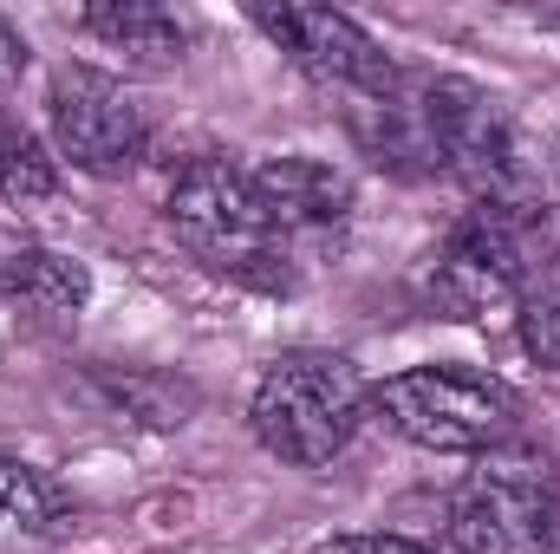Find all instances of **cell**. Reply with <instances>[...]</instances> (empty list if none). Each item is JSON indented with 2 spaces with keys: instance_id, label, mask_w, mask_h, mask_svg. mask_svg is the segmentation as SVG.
<instances>
[{
  "instance_id": "6da1fadb",
  "label": "cell",
  "mask_w": 560,
  "mask_h": 554,
  "mask_svg": "<svg viewBox=\"0 0 560 554\" xmlns=\"http://www.w3.org/2000/svg\"><path fill=\"white\" fill-rule=\"evenodd\" d=\"M359 150L392 176H450L476 203H528V157L509 105L456 72H398L385 99L346 105Z\"/></svg>"
},
{
  "instance_id": "7a4b0ae2",
  "label": "cell",
  "mask_w": 560,
  "mask_h": 554,
  "mask_svg": "<svg viewBox=\"0 0 560 554\" xmlns=\"http://www.w3.org/2000/svg\"><path fill=\"white\" fill-rule=\"evenodd\" d=\"M163 222L170 235L209 268V275L255 287V293H293V242L280 235L268 216L255 176L235 157H196L176 170L170 196H163Z\"/></svg>"
},
{
  "instance_id": "3957f363",
  "label": "cell",
  "mask_w": 560,
  "mask_h": 554,
  "mask_svg": "<svg viewBox=\"0 0 560 554\" xmlns=\"http://www.w3.org/2000/svg\"><path fill=\"white\" fill-rule=\"evenodd\" d=\"M560 255V209L541 203H469L423 268V300L443 320H489L528 293V268Z\"/></svg>"
},
{
  "instance_id": "277c9868",
  "label": "cell",
  "mask_w": 560,
  "mask_h": 554,
  "mask_svg": "<svg viewBox=\"0 0 560 554\" xmlns=\"http://www.w3.org/2000/svg\"><path fill=\"white\" fill-rule=\"evenodd\" d=\"M372 417V385L346 353H280L255 385L248 424L261 450L293 470H326Z\"/></svg>"
},
{
  "instance_id": "5b68a950",
  "label": "cell",
  "mask_w": 560,
  "mask_h": 554,
  "mask_svg": "<svg viewBox=\"0 0 560 554\" xmlns=\"http://www.w3.org/2000/svg\"><path fill=\"white\" fill-rule=\"evenodd\" d=\"M372 412L385 417L405 443H418V450H436V457H489L515 430L522 399L495 372L411 366V372H392L385 385H372Z\"/></svg>"
},
{
  "instance_id": "8992f818",
  "label": "cell",
  "mask_w": 560,
  "mask_h": 554,
  "mask_svg": "<svg viewBox=\"0 0 560 554\" xmlns=\"http://www.w3.org/2000/svg\"><path fill=\"white\" fill-rule=\"evenodd\" d=\"M456 554H560V476L541 457H482L450 496Z\"/></svg>"
},
{
  "instance_id": "52a82bcc",
  "label": "cell",
  "mask_w": 560,
  "mask_h": 554,
  "mask_svg": "<svg viewBox=\"0 0 560 554\" xmlns=\"http://www.w3.org/2000/svg\"><path fill=\"white\" fill-rule=\"evenodd\" d=\"M46 125H52V150L85 170V176H125L150 150V112L143 99L98 66H59L46 85Z\"/></svg>"
},
{
  "instance_id": "ba28073f",
  "label": "cell",
  "mask_w": 560,
  "mask_h": 554,
  "mask_svg": "<svg viewBox=\"0 0 560 554\" xmlns=\"http://www.w3.org/2000/svg\"><path fill=\"white\" fill-rule=\"evenodd\" d=\"M248 20L287 53V66L300 79H313L319 92H332L346 105L385 99L398 85V59L359 20H346L332 7H248Z\"/></svg>"
},
{
  "instance_id": "9c48e42d",
  "label": "cell",
  "mask_w": 560,
  "mask_h": 554,
  "mask_svg": "<svg viewBox=\"0 0 560 554\" xmlns=\"http://www.w3.org/2000/svg\"><path fill=\"white\" fill-rule=\"evenodd\" d=\"M268 216L280 222V235L300 242H326L352 222V176L326 157H268L261 170H248Z\"/></svg>"
},
{
  "instance_id": "30bf717a",
  "label": "cell",
  "mask_w": 560,
  "mask_h": 554,
  "mask_svg": "<svg viewBox=\"0 0 560 554\" xmlns=\"http://www.w3.org/2000/svg\"><path fill=\"white\" fill-rule=\"evenodd\" d=\"M79 26L105 53H125L131 72H170L189 53V20L163 0H105V7H85Z\"/></svg>"
},
{
  "instance_id": "8fae6325",
  "label": "cell",
  "mask_w": 560,
  "mask_h": 554,
  "mask_svg": "<svg viewBox=\"0 0 560 554\" xmlns=\"http://www.w3.org/2000/svg\"><path fill=\"white\" fill-rule=\"evenodd\" d=\"M85 293H92L85 262H72L59 249H39V242L0 229V300L39 307V313H79Z\"/></svg>"
},
{
  "instance_id": "7c38bea8",
  "label": "cell",
  "mask_w": 560,
  "mask_h": 554,
  "mask_svg": "<svg viewBox=\"0 0 560 554\" xmlns=\"http://www.w3.org/2000/svg\"><path fill=\"white\" fill-rule=\"evenodd\" d=\"M59 529L66 516H59L52 483L33 463L0 457V554H52Z\"/></svg>"
},
{
  "instance_id": "4fadbf2b",
  "label": "cell",
  "mask_w": 560,
  "mask_h": 554,
  "mask_svg": "<svg viewBox=\"0 0 560 554\" xmlns=\"http://www.w3.org/2000/svg\"><path fill=\"white\" fill-rule=\"evenodd\" d=\"M0 196L7 203H52L59 196V157L33 138L7 105H0Z\"/></svg>"
},
{
  "instance_id": "5bb4252c",
  "label": "cell",
  "mask_w": 560,
  "mask_h": 554,
  "mask_svg": "<svg viewBox=\"0 0 560 554\" xmlns=\"http://www.w3.org/2000/svg\"><path fill=\"white\" fill-rule=\"evenodd\" d=\"M515 333H522V353L541 372H560V293H522L515 300Z\"/></svg>"
},
{
  "instance_id": "9a60e30c",
  "label": "cell",
  "mask_w": 560,
  "mask_h": 554,
  "mask_svg": "<svg viewBox=\"0 0 560 554\" xmlns=\"http://www.w3.org/2000/svg\"><path fill=\"white\" fill-rule=\"evenodd\" d=\"M313 554H423V549L405 542V535H332V542H319Z\"/></svg>"
},
{
  "instance_id": "2e32d148",
  "label": "cell",
  "mask_w": 560,
  "mask_h": 554,
  "mask_svg": "<svg viewBox=\"0 0 560 554\" xmlns=\"http://www.w3.org/2000/svg\"><path fill=\"white\" fill-rule=\"evenodd\" d=\"M26 53H33V46H26V33H20L13 20H0V99H7V92H13V79L26 72Z\"/></svg>"
},
{
  "instance_id": "e0dca14e",
  "label": "cell",
  "mask_w": 560,
  "mask_h": 554,
  "mask_svg": "<svg viewBox=\"0 0 560 554\" xmlns=\"http://www.w3.org/2000/svg\"><path fill=\"white\" fill-rule=\"evenodd\" d=\"M555 176H560V138H555Z\"/></svg>"
},
{
  "instance_id": "ac0fdd59",
  "label": "cell",
  "mask_w": 560,
  "mask_h": 554,
  "mask_svg": "<svg viewBox=\"0 0 560 554\" xmlns=\"http://www.w3.org/2000/svg\"><path fill=\"white\" fill-rule=\"evenodd\" d=\"M555 26H560V13H555Z\"/></svg>"
}]
</instances>
